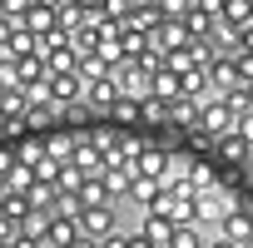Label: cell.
Instances as JSON below:
<instances>
[{
  "instance_id": "6da1fadb",
  "label": "cell",
  "mask_w": 253,
  "mask_h": 248,
  "mask_svg": "<svg viewBox=\"0 0 253 248\" xmlns=\"http://www.w3.org/2000/svg\"><path fill=\"white\" fill-rule=\"evenodd\" d=\"M199 129H204L209 139H223V134H233V129H238V114L228 109V99H223V94H213V99L204 104V119H199Z\"/></svg>"
},
{
  "instance_id": "7a4b0ae2",
  "label": "cell",
  "mask_w": 253,
  "mask_h": 248,
  "mask_svg": "<svg viewBox=\"0 0 253 248\" xmlns=\"http://www.w3.org/2000/svg\"><path fill=\"white\" fill-rule=\"evenodd\" d=\"M84 89H89V84H84L80 70H70V75H50V80H45V99H50L55 109H60V104H80Z\"/></svg>"
},
{
  "instance_id": "3957f363",
  "label": "cell",
  "mask_w": 253,
  "mask_h": 248,
  "mask_svg": "<svg viewBox=\"0 0 253 248\" xmlns=\"http://www.w3.org/2000/svg\"><path fill=\"white\" fill-rule=\"evenodd\" d=\"M70 164L84 174V179H94V174H104V149H99V134H75V149H70Z\"/></svg>"
},
{
  "instance_id": "277c9868",
  "label": "cell",
  "mask_w": 253,
  "mask_h": 248,
  "mask_svg": "<svg viewBox=\"0 0 253 248\" xmlns=\"http://www.w3.org/2000/svg\"><path fill=\"white\" fill-rule=\"evenodd\" d=\"M169 174H174V159H169V149H159V144H144V149H139V159H134V179L164 184Z\"/></svg>"
},
{
  "instance_id": "5b68a950",
  "label": "cell",
  "mask_w": 253,
  "mask_h": 248,
  "mask_svg": "<svg viewBox=\"0 0 253 248\" xmlns=\"http://www.w3.org/2000/svg\"><path fill=\"white\" fill-rule=\"evenodd\" d=\"M75 223H80V238H94V243H104V238L114 233V208H84Z\"/></svg>"
},
{
  "instance_id": "8992f818",
  "label": "cell",
  "mask_w": 253,
  "mask_h": 248,
  "mask_svg": "<svg viewBox=\"0 0 253 248\" xmlns=\"http://www.w3.org/2000/svg\"><path fill=\"white\" fill-rule=\"evenodd\" d=\"M218 213H223V208H218V199H204V194H199V199H184L179 223H194V228H199V223H213Z\"/></svg>"
},
{
  "instance_id": "52a82bcc",
  "label": "cell",
  "mask_w": 253,
  "mask_h": 248,
  "mask_svg": "<svg viewBox=\"0 0 253 248\" xmlns=\"http://www.w3.org/2000/svg\"><path fill=\"white\" fill-rule=\"evenodd\" d=\"M84 104H89V109H99V114H109V109L119 104V84H114V80L89 84V89H84Z\"/></svg>"
},
{
  "instance_id": "ba28073f",
  "label": "cell",
  "mask_w": 253,
  "mask_h": 248,
  "mask_svg": "<svg viewBox=\"0 0 253 248\" xmlns=\"http://www.w3.org/2000/svg\"><path fill=\"white\" fill-rule=\"evenodd\" d=\"M20 30L50 35V30H55V5H30V0H25V25H20Z\"/></svg>"
},
{
  "instance_id": "9c48e42d",
  "label": "cell",
  "mask_w": 253,
  "mask_h": 248,
  "mask_svg": "<svg viewBox=\"0 0 253 248\" xmlns=\"http://www.w3.org/2000/svg\"><path fill=\"white\" fill-rule=\"evenodd\" d=\"M5 55H10V60H40V35H30V30H15Z\"/></svg>"
},
{
  "instance_id": "30bf717a",
  "label": "cell",
  "mask_w": 253,
  "mask_h": 248,
  "mask_svg": "<svg viewBox=\"0 0 253 248\" xmlns=\"http://www.w3.org/2000/svg\"><path fill=\"white\" fill-rule=\"evenodd\" d=\"M45 159H50V154H45V139H20V144H15V164H20V169H40Z\"/></svg>"
},
{
  "instance_id": "8fae6325",
  "label": "cell",
  "mask_w": 253,
  "mask_h": 248,
  "mask_svg": "<svg viewBox=\"0 0 253 248\" xmlns=\"http://www.w3.org/2000/svg\"><path fill=\"white\" fill-rule=\"evenodd\" d=\"M169 119H174V124H184V129H199L204 104H194V99H174V104H169Z\"/></svg>"
},
{
  "instance_id": "7c38bea8",
  "label": "cell",
  "mask_w": 253,
  "mask_h": 248,
  "mask_svg": "<svg viewBox=\"0 0 253 248\" xmlns=\"http://www.w3.org/2000/svg\"><path fill=\"white\" fill-rule=\"evenodd\" d=\"M213 154H218L223 164H243V159H248V144H243L238 134H223V139H213Z\"/></svg>"
},
{
  "instance_id": "4fadbf2b",
  "label": "cell",
  "mask_w": 253,
  "mask_h": 248,
  "mask_svg": "<svg viewBox=\"0 0 253 248\" xmlns=\"http://www.w3.org/2000/svg\"><path fill=\"white\" fill-rule=\"evenodd\" d=\"M144 238H149V248H174V223L169 218H144Z\"/></svg>"
},
{
  "instance_id": "5bb4252c",
  "label": "cell",
  "mask_w": 253,
  "mask_h": 248,
  "mask_svg": "<svg viewBox=\"0 0 253 248\" xmlns=\"http://www.w3.org/2000/svg\"><path fill=\"white\" fill-rule=\"evenodd\" d=\"M223 238H233V243H243V238H253V218H248L243 208H233V213L223 218Z\"/></svg>"
},
{
  "instance_id": "9a60e30c",
  "label": "cell",
  "mask_w": 253,
  "mask_h": 248,
  "mask_svg": "<svg viewBox=\"0 0 253 248\" xmlns=\"http://www.w3.org/2000/svg\"><path fill=\"white\" fill-rule=\"evenodd\" d=\"M114 119H124V124H139L144 119V99H134V94H119V104L109 109Z\"/></svg>"
},
{
  "instance_id": "2e32d148",
  "label": "cell",
  "mask_w": 253,
  "mask_h": 248,
  "mask_svg": "<svg viewBox=\"0 0 253 248\" xmlns=\"http://www.w3.org/2000/svg\"><path fill=\"white\" fill-rule=\"evenodd\" d=\"M0 218H10V223L30 218V199L25 194H5V199H0Z\"/></svg>"
},
{
  "instance_id": "e0dca14e",
  "label": "cell",
  "mask_w": 253,
  "mask_h": 248,
  "mask_svg": "<svg viewBox=\"0 0 253 248\" xmlns=\"http://www.w3.org/2000/svg\"><path fill=\"white\" fill-rule=\"evenodd\" d=\"M70 149H75V134H50V139H45V154H50L55 164H70Z\"/></svg>"
},
{
  "instance_id": "ac0fdd59",
  "label": "cell",
  "mask_w": 253,
  "mask_h": 248,
  "mask_svg": "<svg viewBox=\"0 0 253 248\" xmlns=\"http://www.w3.org/2000/svg\"><path fill=\"white\" fill-rule=\"evenodd\" d=\"M174 248H204V233L194 223H174Z\"/></svg>"
},
{
  "instance_id": "d6986e66",
  "label": "cell",
  "mask_w": 253,
  "mask_h": 248,
  "mask_svg": "<svg viewBox=\"0 0 253 248\" xmlns=\"http://www.w3.org/2000/svg\"><path fill=\"white\" fill-rule=\"evenodd\" d=\"M25 124H30L25 114H5V119H0V129H5V134H20V129H25Z\"/></svg>"
},
{
  "instance_id": "ffe728a7",
  "label": "cell",
  "mask_w": 253,
  "mask_h": 248,
  "mask_svg": "<svg viewBox=\"0 0 253 248\" xmlns=\"http://www.w3.org/2000/svg\"><path fill=\"white\" fill-rule=\"evenodd\" d=\"M233 134H238V139L253 149V114H243V119H238V129H233Z\"/></svg>"
},
{
  "instance_id": "44dd1931",
  "label": "cell",
  "mask_w": 253,
  "mask_h": 248,
  "mask_svg": "<svg viewBox=\"0 0 253 248\" xmlns=\"http://www.w3.org/2000/svg\"><path fill=\"white\" fill-rule=\"evenodd\" d=\"M124 248H149V238H144V228H139V233H129V238H124Z\"/></svg>"
},
{
  "instance_id": "7402d4cb",
  "label": "cell",
  "mask_w": 253,
  "mask_h": 248,
  "mask_svg": "<svg viewBox=\"0 0 253 248\" xmlns=\"http://www.w3.org/2000/svg\"><path fill=\"white\" fill-rule=\"evenodd\" d=\"M99 248H124V233H109V238H104Z\"/></svg>"
},
{
  "instance_id": "603a6c76",
  "label": "cell",
  "mask_w": 253,
  "mask_h": 248,
  "mask_svg": "<svg viewBox=\"0 0 253 248\" xmlns=\"http://www.w3.org/2000/svg\"><path fill=\"white\" fill-rule=\"evenodd\" d=\"M209 248H243V243H233V238H218V243H209Z\"/></svg>"
},
{
  "instance_id": "cb8c5ba5",
  "label": "cell",
  "mask_w": 253,
  "mask_h": 248,
  "mask_svg": "<svg viewBox=\"0 0 253 248\" xmlns=\"http://www.w3.org/2000/svg\"><path fill=\"white\" fill-rule=\"evenodd\" d=\"M70 248H99V243H94V238H75Z\"/></svg>"
},
{
  "instance_id": "d4e9b609",
  "label": "cell",
  "mask_w": 253,
  "mask_h": 248,
  "mask_svg": "<svg viewBox=\"0 0 253 248\" xmlns=\"http://www.w3.org/2000/svg\"><path fill=\"white\" fill-rule=\"evenodd\" d=\"M5 65H10V60H5ZM5 89H10V84H5V70H0V99H5Z\"/></svg>"
},
{
  "instance_id": "484cf974",
  "label": "cell",
  "mask_w": 253,
  "mask_h": 248,
  "mask_svg": "<svg viewBox=\"0 0 253 248\" xmlns=\"http://www.w3.org/2000/svg\"><path fill=\"white\" fill-rule=\"evenodd\" d=\"M243 248H253V238H243Z\"/></svg>"
}]
</instances>
